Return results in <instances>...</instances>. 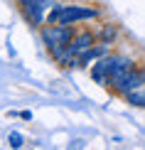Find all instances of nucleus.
Wrapping results in <instances>:
<instances>
[{
    "instance_id": "7",
    "label": "nucleus",
    "mask_w": 145,
    "mask_h": 150,
    "mask_svg": "<svg viewBox=\"0 0 145 150\" xmlns=\"http://www.w3.org/2000/svg\"><path fill=\"white\" fill-rule=\"evenodd\" d=\"M125 98H128V103H133V106H145V84L140 86V89L128 91V93H125Z\"/></svg>"
},
{
    "instance_id": "9",
    "label": "nucleus",
    "mask_w": 145,
    "mask_h": 150,
    "mask_svg": "<svg viewBox=\"0 0 145 150\" xmlns=\"http://www.w3.org/2000/svg\"><path fill=\"white\" fill-rule=\"evenodd\" d=\"M113 37H116V27H111V25H108V27H103V42H106V45H108Z\"/></svg>"
},
{
    "instance_id": "3",
    "label": "nucleus",
    "mask_w": 145,
    "mask_h": 150,
    "mask_svg": "<svg viewBox=\"0 0 145 150\" xmlns=\"http://www.w3.org/2000/svg\"><path fill=\"white\" fill-rule=\"evenodd\" d=\"M118 64V57L116 54H103V57H98V62L93 64V69H91V76L96 84H108V76H111V71H113V67Z\"/></svg>"
},
{
    "instance_id": "5",
    "label": "nucleus",
    "mask_w": 145,
    "mask_h": 150,
    "mask_svg": "<svg viewBox=\"0 0 145 150\" xmlns=\"http://www.w3.org/2000/svg\"><path fill=\"white\" fill-rule=\"evenodd\" d=\"M52 0H27L25 3V12H27V17L32 20L35 25H42V12L47 8H52Z\"/></svg>"
},
{
    "instance_id": "10",
    "label": "nucleus",
    "mask_w": 145,
    "mask_h": 150,
    "mask_svg": "<svg viewBox=\"0 0 145 150\" xmlns=\"http://www.w3.org/2000/svg\"><path fill=\"white\" fill-rule=\"evenodd\" d=\"M20 3H27V0H20Z\"/></svg>"
},
{
    "instance_id": "6",
    "label": "nucleus",
    "mask_w": 145,
    "mask_h": 150,
    "mask_svg": "<svg viewBox=\"0 0 145 150\" xmlns=\"http://www.w3.org/2000/svg\"><path fill=\"white\" fill-rule=\"evenodd\" d=\"M145 84V69H133L125 76V81L121 84V89H118V93H128V91H133V89H140V86Z\"/></svg>"
},
{
    "instance_id": "4",
    "label": "nucleus",
    "mask_w": 145,
    "mask_h": 150,
    "mask_svg": "<svg viewBox=\"0 0 145 150\" xmlns=\"http://www.w3.org/2000/svg\"><path fill=\"white\" fill-rule=\"evenodd\" d=\"M133 69H135V64L128 57H118V64L113 67V71H111V76H108V84L118 91V89H121V84L125 81V76H128Z\"/></svg>"
},
{
    "instance_id": "2",
    "label": "nucleus",
    "mask_w": 145,
    "mask_h": 150,
    "mask_svg": "<svg viewBox=\"0 0 145 150\" xmlns=\"http://www.w3.org/2000/svg\"><path fill=\"white\" fill-rule=\"evenodd\" d=\"M98 12L91 10V8H79V5H66V8H54L49 12V22L54 25H71V22H79V20H91L96 17Z\"/></svg>"
},
{
    "instance_id": "8",
    "label": "nucleus",
    "mask_w": 145,
    "mask_h": 150,
    "mask_svg": "<svg viewBox=\"0 0 145 150\" xmlns=\"http://www.w3.org/2000/svg\"><path fill=\"white\" fill-rule=\"evenodd\" d=\"M8 143H10V148H22V135L20 133H10Z\"/></svg>"
},
{
    "instance_id": "1",
    "label": "nucleus",
    "mask_w": 145,
    "mask_h": 150,
    "mask_svg": "<svg viewBox=\"0 0 145 150\" xmlns=\"http://www.w3.org/2000/svg\"><path fill=\"white\" fill-rule=\"evenodd\" d=\"M71 37H74V32H71L69 25H54V22H49V27H42V40H45V45L52 49V54L59 62L64 59Z\"/></svg>"
}]
</instances>
